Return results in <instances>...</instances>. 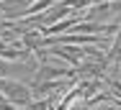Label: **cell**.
<instances>
[{"instance_id":"6da1fadb","label":"cell","mask_w":121,"mask_h":110,"mask_svg":"<svg viewBox=\"0 0 121 110\" xmlns=\"http://www.w3.org/2000/svg\"><path fill=\"white\" fill-rule=\"evenodd\" d=\"M0 95H5L13 105L18 108H26L31 100H34V92L28 85L23 82H16V79H8V77H0Z\"/></svg>"},{"instance_id":"7a4b0ae2","label":"cell","mask_w":121,"mask_h":110,"mask_svg":"<svg viewBox=\"0 0 121 110\" xmlns=\"http://www.w3.org/2000/svg\"><path fill=\"white\" fill-rule=\"evenodd\" d=\"M62 77H75V67H54V64H41L34 72V82H52Z\"/></svg>"},{"instance_id":"3957f363","label":"cell","mask_w":121,"mask_h":110,"mask_svg":"<svg viewBox=\"0 0 121 110\" xmlns=\"http://www.w3.org/2000/svg\"><path fill=\"white\" fill-rule=\"evenodd\" d=\"M59 87H62V82H54V79L52 82H34L31 85V92L36 97H41V95H52L54 90H59Z\"/></svg>"},{"instance_id":"277c9868","label":"cell","mask_w":121,"mask_h":110,"mask_svg":"<svg viewBox=\"0 0 121 110\" xmlns=\"http://www.w3.org/2000/svg\"><path fill=\"white\" fill-rule=\"evenodd\" d=\"M49 105H54V100H52V97H47V100H31L23 110H47Z\"/></svg>"},{"instance_id":"5b68a950","label":"cell","mask_w":121,"mask_h":110,"mask_svg":"<svg viewBox=\"0 0 121 110\" xmlns=\"http://www.w3.org/2000/svg\"><path fill=\"white\" fill-rule=\"evenodd\" d=\"M108 85H111V92L121 100V82H119V79H108Z\"/></svg>"}]
</instances>
